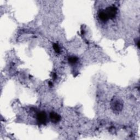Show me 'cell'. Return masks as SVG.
Returning a JSON list of instances; mask_svg holds the SVG:
<instances>
[{
  "label": "cell",
  "mask_w": 140,
  "mask_h": 140,
  "mask_svg": "<svg viewBox=\"0 0 140 140\" xmlns=\"http://www.w3.org/2000/svg\"><path fill=\"white\" fill-rule=\"evenodd\" d=\"M37 119L38 122L41 124H45L47 120V116L45 112L41 111L38 112L37 115Z\"/></svg>",
  "instance_id": "2"
},
{
  "label": "cell",
  "mask_w": 140,
  "mask_h": 140,
  "mask_svg": "<svg viewBox=\"0 0 140 140\" xmlns=\"http://www.w3.org/2000/svg\"><path fill=\"white\" fill-rule=\"evenodd\" d=\"M112 107L113 110L116 111H119L122 110L123 105L120 101L118 100H114V101H113L112 103Z\"/></svg>",
  "instance_id": "3"
},
{
  "label": "cell",
  "mask_w": 140,
  "mask_h": 140,
  "mask_svg": "<svg viewBox=\"0 0 140 140\" xmlns=\"http://www.w3.org/2000/svg\"><path fill=\"white\" fill-rule=\"evenodd\" d=\"M104 13L108 18V19H113L117 14V8L114 6H111L103 10Z\"/></svg>",
  "instance_id": "1"
},
{
  "label": "cell",
  "mask_w": 140,
  "mask_h": 140,
  "mask_svg": "<svg viewBox=\"0 0 140 140\" xmlns=\"http://www.w3.org/2000/svg\"><path fill=\"white\" fill-rule=\"evenodd\" d=\"M98 17H99V19L102 22H106L109 20L107 15L104 13L103 10H100L99 12V13H98Z\"/></svg>",
  "instance_id": "5"
},
{
  "label": "cell",
  "mask_w": 140,
  "mask_h": 140,
  "mask_svg": "<svg viewBox=\"0 0 140 140\" xmlns=\"http://www.w3.org/2000/svg\"><path fill=\"white\" fill-rule=\"evenodd\" d=\"M50 118L52 122L54 123L59 122L61 119V117L59 115L55 112H51L50 113Z\"/></svg>",
  "instance_id": "4"
},
{
  "label": "cell",
  "mask_w": 140,
  "mask_h": 140,
  "mask_svg": "<svg viewBox=\"0 0 140 140\" xmlns=\"http://www.w3.org/2000/svg\"><path fill=\"white\" fill-rule=\"evenodd\" d=\"M53 77H54V78H56V74H53Z\"/></svg>",
  "instance_id": "9"
},
{
  "label": "cell",
  "mask_w": 140,
  "mask_h": 140,
  "mask_svg": "<svg viewBox=\"0 0 140 140\" xmlns=\"http://www.w3.org/2000/svg\"><path fill=\"white\" fill-rule=\"evenodd\" d=\"M137 47H138V48H140V41H139V40H138V41H137Z\"/></svg>",
  "instance_id": "8"
},
{
  "label": "cell",
  "mask_w": 140,
  "mask_h": 140,
  "mask_svg": "<svg viewBox=\"0 0 140 140\" xmlns=\"http://www.w3.org/2000/svg\"><path fill=\"white\" fill-rule=\"evenodd\" d=\"M53 48L55 52L56 53H60V48L59 46L57 44H53Z\"/></svg>",
  "instance_id": "7"
},
{
  "label": "cell",
  "mask_w": 140,
  "mask_h": 140,
  "mask_svg": "<svg viewBox=\"0 0 140 140\" xmlns=\"http://www.w3.org/2000/svg\"><path fill=\"white\" fill-rule=\"evenodd\" d=\"M78 59L76 56H70L68 59V61L71 64H76L78 61Z\"/></svg>",
  "instance_id": "6"
},
{
  "label": "cell",
  "mask_w": 140,
  "mask_h": 140,
  "mask_svg": "<svg viewBox=\"0 0 140 140\" xmlns=\"http://www.w3.org/2000/svg\"><path fill=\"white\" fill-rule=\"evenodd\" d=\"M49 85H50V86H52V83H51V82H49Z\"/></svg>",
  "instance_id": "10"
}]
</instances>
